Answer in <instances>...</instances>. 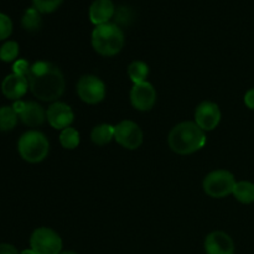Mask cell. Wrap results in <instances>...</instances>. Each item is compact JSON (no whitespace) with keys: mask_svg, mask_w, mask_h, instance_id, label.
<instances>
[{"mask_svg":"<svg viewBox=\"0 0 254 254\" xmlns=\"http://www.w3.org/2000/svg\"><path fill=\"white\" fill-rule=\"evenodd\" d=\"M79 141V133L78 130H76L74 128H68L61 130V134H60V143L67 150H72V149H76L78 146Z\"/></svg>","mask_w":254,"mask_h":254,"instance_id":"cell-21","label":"cell"},{"mask_svg":"<svg viewBox=\"0 0 254 254\" xmlns=\"http://www.w3.org/2000/svg\"><path fill=\"white\" fill-rule=\"evenodd\" d=\"M64 0H32L34 7L41 14H51L61 6Z\"/></svg>","mask_w":254,"mask_h":254,"instance_id":"cell-23","label":"cell"},{"mask_svg":"<svg viewBox=\"0 0 254 254\" xmlns=\"http://www.w3.org/2000/svg\"><path fill=\"white\" fill-rule=\"evenodd\" d=\"M30 247L36 254H60L62 252V240L52 228L39 227L30 237Z\"/></svg>","mask_w":254,"mask_h":254,"instance_id":"cell-6","label":"cell"},{"mask_svg":"<svg viewBox=\"0 0 254 254\" xmlns=\"http://www.w3.org/2000/svg\"><path fill=\"white\" fill-rule=\"evenodd\" d=\"M236 179L232 173L227 170H215L205 176L202 183L203 191L210 197L222 198L233 193Z\"/></svg>","mask_w":254,"mask_h":254,"instance_id":"cell-5","label":"cell"},{"mask_svg":"<svg viewBox=\"0 0 254 254\" xmlns=\"http://www.w3.org/2000/svg\"><path fill=\"white\" fill-rule=\"evenodd\" d=\"M0 254H20L16 247L9 243H1L0 245Z\"/></svg>","mask_w":254,"mask_h":254,"instance_id":"cell-26","label":"cell"},{"mask_svg":"<svg viewBox=\"0 0 254 254\" xmlns=\"http://www.w3.org/2000/svg\"><path fill=\"white\" fill-rule=\"evenodd\" d=\"M245 104L250 109H254V88L247 91L245 94Z\"/></svg>","mask_w":254,"mask_h":254,"instance_id":"cell-27","label":"cell"},{"mask_svg":"<svg viewBox=\"0 0 254 254\" xmlns=\"http://www.w3.org/2000/svg\"><path fill=\"white\" fill-rule=\"evenodd\" d=\"M114 139V127L111 124H98L91 131V140L96 145L103 146Z\"/></svg>","mask_w":254,"mask_h":254,"instance_id":"cell-16","label":"cell"},{"mask_svg":"<svg viewBox=\"0 0 254 254\" xmlns=\"http://www.w3.org/2000/svg\"><path fill=\"white\" fill-rule=\"evenodd\" d=\"M26 78L31 93L44 102H57V99L64 94L66 87L61 69L51 62H35L30 67Z\"/></svg>","mask_w":254,"mask_h":254,"instance_id":"cell-1","label":"cell"},{"mask_svg":"<svg viewBox=\"0 0 254 254\" xmlns=\"http://www.w3.org/2000/svg\"><path fill=\"white\" fill-rule=\"evenodd\" d=\"M206 254H235L233 240L223 231H215L205 238Z\"/></svg>","mask_w":254,"mask_h":254,"instance_id":"cell-12","label":"cell"},{"mask_svg":"<svg viewBox=\"0 0 254 254\" xmlns=\"http://www.w3.org/2000/svg\"><path fill=\"white\" fill-rule=\"evenodd\" d=\"M46 119L52 128L64 130L74 121V113L68 104L64 102H54L46 111Z\"/></svg>","mask_w":254,"mask_h":254,"instance_id":"cell-11","label":"cell"},{"mask_svg":"<svg viewBox=\"0 0 254 254\" xmlns=\"http://www.w3.org/2000/svg\"><path fill=\"white\" fill-rule=\"evenodd\" d=\"M92 46L101 56H116L124 46V32L113 22L98 25L92 31Z\"/></svg>","mask_w":254,"mask_h":254,"instance_id":"cell-3","label":"cell"},{"mask_svg":"<svg viewBox=\"0 0 254 254\" xmlns=\"http://www.w3.org/2000/svg\"><path fill=\"white\" fill-rule=\"evenodd\" d=\"M21 25L22 27L29 32L39 31L42 26L41 12L37 11L34 6L26 9V11H25L24 15H22Z\"/></svg>","mask_w":254,"mask_h":254,"instance_id":"cell-17","label":"cell"},{"mask_svg":"<svg viewBox=\"0 0 254 254\" xmlns=\"http://www.w3.org/2000/svg\"><path fill=\"white\" fill-rule=\"evenodd\" d=\"M233 196L236 200L246 205L254 202V184L250 181H238L233 189Z\"/></svg>","mask_w":254,"mask_h":254,"instance_id":"cell-18","label":"cell"},{"mask_svg":"<svg viewBox=\"0 0 254 254\" xmlns=\"http://www.w3.org/2000/svg\"><path fill=\"white\" fill-rule=\"evenodd\" d=\"M60 254H78V253L73 252V251H64V252H61Z\"/></svg>","mask_w":254,"mask_h":254,"instance_id":"cell-30","label":"cell"},{"mask_svg":"<svg viewBox=\"0 0 254 254\" xmlns=\"http://www.w3.org/2000/svg\"><path fill=\"white\" fill-rule=\"evenodd\" d=\"M130 103L136 111H150L156 103V91L150 82L134 84L130 91Z\"/></svg>","mask_w":254,"mask_h":254,"instance_id":"cell-10","label":"cell"},{"mask_svg":"<svg viewBox=\"0 0 254 254\" xmlns=\"http://www.w3.org/2000/svg\"><path fill=\"white\" fill-rule=\"evenodd\" d=\"M89 20L93 25L108 24L116 15V6L112 0H94L88 10Z\"/></svg>","mask_w":254,"mask_h":254,"instance_id":"cell-14","label":"cell"},{"mask_svg":"<svg viewBox=\"0 0 254 254\" xmlns=\"http://www.w3.org/2000/svg\"><path fill=\"white\" fill-rule=\"evenodd\" d=\"M221 122L220 107L211 101H205L196 107L195 123L203 131H211L218 127Z\"/></svg>","mask_w":254,"mask_h":254,"instance_id":"cell-9","label":"cell"},{"mask_svg":"<svg viewBox=\"0 0 254 254\" xmlns=\"http://www.w3.org/2000/svg\"><path fill=\"white\" fill-rule=\"evenodd\" d=\"M77 94L87 104H97L106 97V84L94 74L81 77L77 83Z\"/></svg>","mask_w":254,"mask_h":254,"instance_id":"cell-7","label":"cell"},{"mask_svg":"<svg viewBox=\"0 0 254 254\" xmlns=\"http://www.w3.org/2000/svg\"><path fill=\"white\" fill-rule=\"evenodd\" d=\"M19 56V44L16 41H6L0 47V61L15 62Z\"/></svg>","mask_w":254,"mask_h":254,"instance_id":"cell-22","label":"cell"},{"mask_svg":"<svg viewBox=\"0 0 254 254\" xmlns=\"http://www.w3.org/2000/svg\"><path fill=\"white\" fill-rule=\"evenodd\" d=\"M12 34V21L6 14L0 12V41L6 40Z\"/></svg>","mask_w":254,"mask_h":254,"instance_id":"cell-24","label":"cell"},{"mask_svg":"<svg viewBox=\"0 0 254 254\" xmlns=\"http://www.w3.org/2000/svg\"><path fill=\"white\" fill-rule=\"evenodd\" d=\"M168 144L174 153L190 155L205 146L206 134L195 122H183L171 129Z\"/></svg>","mask_w":254,"mask_h":254,"instance_id":"cell-2","label":"cell"},{"mask_svg":"<svg viewBox=\"0 0 254 254\" xmlns=\"http://www.w3.org/2000/svg\"><path fill=\"white\" fill-rule=\"evenodd\" d=\"M17 151L27 163H41L49 155V139L41 131L29 130L20 136L17 141Z\"/></svg>","mask_w":254,"mask_h":254,"instance_id":"cell-4","label":"cell"},{"mask_svg":"<svg viewBox=\"0 0 254 254\" xmlns=\"http://www.w3.org/2000/svg\"><path fill=\"white\" fill-rule=\"evenodd\" d=\"M19 118L25 126L35 128L44 123L46 119V112L36 102H26L24 111L20 113Z\"/></svg>","mask_w":254,"mask_h":254,"instance_id":"cell-15","label":"cell"},{"mask_svg":"<svg viewBox=\"0 0 254 254\" xmlns=\"http://www.w3.org/2000/svg\"><path fill=\"white\" fill-rule=\"evenodd\" d=\"M29 89V81L26 77L20 76L16 73L7 74L1 82V92L7 99L19 101L22 96H25Z\"/></svg>","mask_w":254,"mask_h":254,"instance_id":"cell-13","label":"cell"},{"mask_svg":"<svg viewBox=\"0 0 254 254\" xmlns=\"http://www.w3.org/2000/svg\"><path fill=\"white\" fill-rule=\"evenodd\" d=\"M143 131L133 121H122L114 127V139L124 149L135 150L143 144Z\"/></svg>","mask_w":254,"mask_h":254,"instance_id":"cell-8","label":"cell"},{"mask_svg":"<svg viewBox=\"0 0 254 254\" xmlns=\"http://www.w3.org/2000/svg\"><path fill=\"white\" fill-rule=\"evenodd\" d=\"M25 103H26V102H22L21 99H19V101H15L14 104H12V106H11L12 109H14V111L17 113V116H20V113H21V112L24 111Z\"/></svg>","mask_w":254,"mask_h":254,"instance_id":"cell-28","label":"cell"},{"mask_svg":"<svg viewBox=\"0 0 254 254\" xmlns=\"http://www.w3.org/2000/svg\"><path fill=\"white\" fill-rule=\"evenodd\" d=\"M30 67H31V64L26 60H16L14 62V64H12V73L27 77V74L30 72Z\"/></svg>","mask_w":254,"mask_h":254,"instance_id":"cell-25","label":"cell"},{"mask_svg":"<svg viewBox=\"0 0 254 254\" xmlns=\"http://www.w3.org/2000/svg\"><path fill=\"white\" fill-rule=\"evenodd\" d=\"M19 116L12 107L5 106L0 108V131H10L16 127Z\"/></svg>","mask_w":254,"mask_h":254,"instance_id":"cell-20","label":"cell"},{"mask_svg":"<svg viewBox=\"0 0 254 254\" xmlns=\"http://www.w3.org/2000/svg\"><path fill=\"white\" fill-rule=\"evenodd\" d=\"M20 254H36V253H35L34 251H32L31 248H30V250H25V251H22V252L20 253Z\"/></svg>","mask_w":254,"mask_h":254,"instance_id":"cell-29","label":"cell"},{"mask_svg":"<svg viewBox=\"0 0 254 254\" xmlns=\"http://www.w3.org/2000/svg\"><path fill=\"white\" fill-rule=\"evenodd\" d=\"M128 76L134 84L146 82L149 76V66L143 61H133L128 67Z\"/></svg>","mask_w":254,"mask_h":254,"instance_id":"cell-19","label":"cell"}]
</instances>
